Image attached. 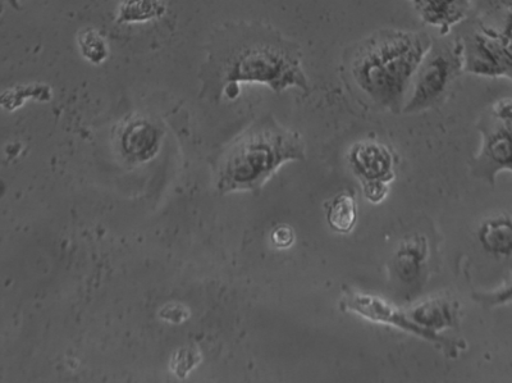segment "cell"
Wrapping results in <instances>:
<instances>
[{"label":"cell","instance_id":"6da1fadb","mask_svg":"<svg viewBox=\"0 0 512 383\" xmlns=\"http://www.w3.org/2000/svg\"><path fill=\"white\" fill-rule=\"evenodd\" d=\"M207 52L201 79L217 97H236L244 82L267 85L278 94L290 88L310 93L303 50L271 26L237 22L218 27Z\"/></svg>","mask_w":512,"mask_h":383},{"label":"cell","instance_id":"7a4b0ae2","mask_svg":"<svg viewBox=\"0 0 512 383\" xmlns=\"http://www.w3.org/2000/svg\"><path fill=\"white\" fill-rule=\"evenodd\" d=\"M433 36L423 31L382 29L352 45L346 70L356 88L377 107L400 115L411 82Z\"/></svg>","mask_w":512,"mask_h":383},{"label":"cell","instance_id":"3957f363","mask_svg":"<svg viewBox=\"0 0 512 383\" xmlns=\"http://www.w3.org/2000/svg\"><path fill=\"white\" fill-rule=\"evenodd\" d=\"M305 143L299 132L287 129L273 116L249 126L224 149L217 162L219 193L258 194L283 164L304 161Z\"/></svg>","mask_w":512,"mask_h":383},{"label":"cell","instance_id":"277c9868","mask_svg":"<svg viewBox=\"0 0 512 383\" xmlns=\"http://www.w3.org/2000/svg\"><path fill=\"white\" fill-rule=\"evenodd\" d=\"M438 35L411 82L404 115H416L440 106L464 70L463 44L460 38Z\"/></svg>","mask_w":512,"mask_h":383},{"label":"cell","instance_id":"5b68a950","mask_svg":"<svg viewBox=\"0 0 512 383\" xmlns=\"http://www.w3.org/2000/svg\"><path fill=\"white\" fill-rule=\"evenodd\" d=\"M340 307L345 312L358 314L361 318L368 319L370 322L381 323V325L393 326L408 334L420 337L429 343L442 346L448 357L456 358L457 351L463 349V345L447 339V337L437 334V332L428 330L419 326L410 318L406 310L396 308L395 305L388 303L387 300L379 296L360 293V291L346 290L342 296Z\"/></svg>","mask_w":512,"mask_h":383},{"label":"cell","instance_id":"8992f818","mask_svg":"<svg viewBox=\"0 0 512 383\" xmlns=\"http://www.w3.org/2000/svg\"><path fill=\"white\" fill-rule=\"evenodd\" d=\"M482 145L474 158L473 175L495 186L502 171L512 172V138L509 122L487 109L477 125Z\"/></svg>","mask_w":512,"mask_h":383},{"label":"cell","instance_id":"52a82bcc","mask_svg":"<svg viewBox=\"0 0 512 383\" xmlns=\"http://www.w3.org/2000/svg\"><path fill=\"white\" fill-rule=\"evenodd\" d=\"M349 162L352 172L363 186L376 182L390 185L395 177V158L391 149L374 139L356 143L350 150Z\"/></svg>","mask_w":512,"mask_h":383},{"label":"cell","instance_id":"ba28073f","mask_svg":"<svg viewBox=\"0 0 512 383\" xmlns=\"http://www.w3.org/2000/svg\"><path fill=\"white\" fill-rule=\"evenodd\" d=\"M425 25L438 35H451L468 18L472 0H408Z\"/></svg>","mask_w":512,"mask_h":383},{"label":"cell","instance_id":"9c48e42d","mask_svg":"<svg viewBox=\"0 0 512 383\" xmlns=\"http://www.w3.org/2000/svg\"><path fill=\"white\" fill-rule=\"evenodd\" d=\"M409 316L419 326L437 332L447 328H457L460 325V304L448 296H436L424 300L406 310Z\"/></svg>","mask_w":512,"mask_h":383},{"label":"cell","instance_id":"30bf717a","mask_svg":"<svg viewBox=\"0 0 512 383\" xmlns=\"http://www.w3.org/2000/svg\"><path fill=\"white\" fill-rule=\"evenodd\" d=\"M478 236L489 254L495 257H510L512 254V218L509 216L489 218L480 226Z\"/></svg>","mask_w":512,"mask_h":383},{"label":"cell","instance_id":"8fae6325","mask_svg":"<svg viewBox=\"0 0 512 383\" xmlns=\"http://www.w3.org/2000/svg\"><path fill=\"white\" fill-rule=\"evenodd\" d=\"M425 258H427V243L424 237L405 240L393 261V267L400 280L408 284L418 280L422 275Z\"/></svg>","mask_w":512,"mask_h":383},{"label":"cell","instance_id":"7c38bea8","mask_svg":"<svg viewBox=\"0 0 512 383\" xmlns=\"http://www.w3.org/2000/svg\"><path fill=\"white\" fill-rule=\"evenodd\" d=\"M358 221V203L354 195L341 193L335 196L327 208V222L337 234H350Z\"/></svg>","mask_w":512,"mask_h":383},{"label":"cell","instance_id":"4fadbf2b","mask_svg":"<svg viewBox=\"0 0 512 383\" xmlns=\"http://www.w3.org/2000/svg\"><path fill=\"white\" fill-rule=\"evenodd\" d=\"M159 143V134L154 126L149 122L139 121L128 127L125 136H123V145L126 152L140 159H145L146 155L155 153Z\"/></svg>","mask_w":512,"mask_h":383},{"label":"cell","instance_id":"5bb4252c","mask_svg":"<svg viewBox=\"0 0 512 383\" xmlns=\"http://www.w3.org/2000/svg\"><path fill=\"white\" fill-rule=\"evenodd\" d=\"M166 7L160 0H123L118 15L120 24L154 20L164 15Z\"/></svg>","mask_w":512,"mask_h":383},{"label":"cell","instance_id":"9a60e30c","mask_svg":"<svg viewBox=\"0 0 512 383\" xmlns=\"http://www.w3.org/2000/svg\"><path fill=\"white\" fill-rule=\"evenodd\" d=\"M80 49L91 63H102L108 56L107 44L95 30H85L80 34Z\"/></svg>","mask_w":512,"mask_h":383},{"label":"cell","instance_id":"2e32d148","mask_svg":"<svg viewBox=\"0 0 512 383\" xmlns=\"http://www.w3.org/2000/svg\"><path fill=\"white\" fill-rule=\"evenodd\" d=\"M473 300L487 309L512 303V277L495 291L473 294Z\"/></svg>","mask_w":512,"mask_h":383},{"label":"cell","instance_id":"e0dca14e","mask_svg":"<svg viewBox=\"0 0 512 383\" xmlns=\"http://www.w3.org/2000/svg\"><path fill=\"white\" fill-rule=\"evenodd\" d=\"M272 239L273 243L276 244L278 248H288V246L294 243V231L287 226L278 227V229L273 232Z\"/></svg>","mask_w":512,"mask_h":383},{"label":"cell","instance_id":"ac0fdd59","mask_svg":"<svg viewBox=\"0 0 512 383\" xmlns=\"http://www.w3.org/2000/svg\"><path fill=\"white\" fill-rule=\"evenodd\" d=\"M491 111L493 113H495L496 116L504 118V120L509 122L511 138H512V100L511 99L500 100V102L493 104V106L491 107Z\"/></svg>","mask_w":512,"mask_h":383},{"label":"cell","instance_id":"d6986e66","mask_svg":"<svg viewBox=\"0 0 512 383\" xmlns=\"http://www.w3.org/2000/svg\"><path fill=\"white\" fill-rule=\"evenodd\" d=\"M7 3L12 8H15L16 11H20L21 7H20V4H18V0H7Z\"/></svg>","mask_w":512,"mask_h":383}]
</instances>
